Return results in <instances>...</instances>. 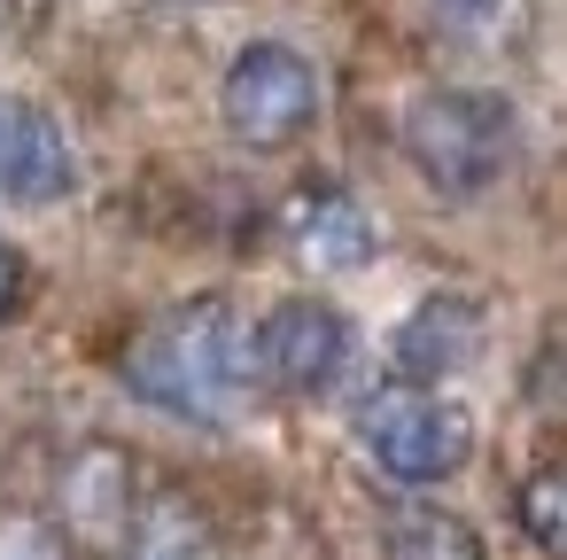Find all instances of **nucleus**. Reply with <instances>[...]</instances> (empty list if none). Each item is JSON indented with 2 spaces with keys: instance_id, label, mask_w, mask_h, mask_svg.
I'll return each instance as SVG.
<instances>
[{
  "instance_id": "nucleus-14",
  "label": "nucleus",
  "mask_w": 567,
  "mask_h": 560,
  "mask_svg": "<svg viewBox=\"0 0 567 560\" xmlns=\"http://www.w3.org/2000/svg\"><path fill=\"white\" fill-rule=\"evenodd\" d=\"M24 288H32V273H24L17 242H0V327H9V319L24 312Z\"/></svg>"
},
{
  "instance_id": "nucleus-3",
  "label": "nucleus",
  "mask_w": 567,
  "mask_h": 560,
  "mask_svg": "<svg viewBox=\"0 0 567 560\" xmlns=\"http://www.w3.org/2000/svg\"><path fill=\"white\" fill-rule=\"evenodd\" d=\"M358 451L404 482V490H427V482H451L466 459H474V420L458 397L443 389H420V381H389L358 405Z\"/></svg>"
},
{
  "instance_id": "nucleus-5",
  "label": "nucleus",
  "mask_w": 567,
  "mask_h": 560,
  "mask_svg": "<svg viewBox=\"0 0 567 560\" xmlns=\"http://www.w3.org/2000/svg\"><path fill=\"white\" fill-rule=\"evenodd\" d=\"M249 350H257V389L319 397L350 366V319L319 296H280L272 312L249 319Z\"/></svg>"
},
{
  "instance_id": "nucleus-8",
  "label": "nucleus",
  "mask_w": 567,
  "mask_h": 560,
  "mask_svg": "<svg viewBox=\"0 0 567 560\" xmlns=\"http://www.w3.org/2000/svg\"><path fill=\"white\" fill-rule=\"evenodd\" d=\"M474 335H482V312H474L466 296H427V304L396 327V381L435 389V381L474 350Z\"/></svg>"
},
{
  "instance_id": "nucleus-1",
  "label": "nucleus",
  "mask_w": 567,
  "mask_h": 560,
  "mask_svg": "<svg viewBox=\"0 0 567 560\" xmlns=\"http://www.w3.org/2000/svg\"><path fill=\"white\" fill-rule=\"evenodd\" d=\"M117 381L172 420H203V428L234 420L257 397L249 312L226 296H187V304L148 312L117 350Z\"/></svg>"
},
{
  "instance_id": "nucleus-12",
  "label": "nucleus",
  "mask_w": 567,
  "mask_h": 560,
  "mask_svg": "<svg viewBox=\"0 0 567 560\" xmlns=\"http://www.w3.org/2000/svg\"><path fill=\"white\" fill-rule=\"evenodd\" d=\"M0 560H71V537L40 506H0Z\"/></svg>"
},
{
  "instance_id": "nucleus-2",
  "label": "nucleus",
  "mask_w": 567,
  "mask_h": 560,
  "mask_svg": "<svg viewBox=\"0 0 567 560\" xmlns=\"http://www.w3.org/2000/svg\"><path fill=\"white\" fill-rule=\"evenodd\" d=\"M396 141H404V164L427 180V195L474 203L513 172L520 118L497 86H427V94H412Z\"/></svg>"
},
{
  "instance_id": "nucleus-6",
  "label": "nucleus",
  "mask_w": 567,
  "mask_h": 560,
  "mask_svg": "<svg viewBox=\"0 0 567 560\" xmlns=\"http://www.w3.org/2000/svg\"><path fill=\"white\" fill-rule=\"evenodd\" d=\"M71 195H79V149H71V133L40 102L0 86V203L55 211Z\"/></svg>"
},
{
  "instance_id": "nucleus-4",
  "label": "nucleus",
  "mask_w": 567,
  "mask_h": 560,
  "mask_svg": "<svg viewBox=\"0 0 567 560\" xmlns=\"http://www.w3.org/2000/svg\"><path fill=\"white\" fill-rule=\"evenodd\" d=\"M327 110V79L296 40H249L234 48L226 79H218V118L241 149H296Z\"/></svg>"
},
{
  "instance_id": "nucleus-11",
  "label": "nucleus",
  "mask_w": 567,
  "mask_h": 560,
  "mask_svg": "<svg viewBox=\"0 0 567 560\" xmlns=\"http://www.w3.org/2000/svg\"><path fill=\"white\" fill-rule=\"evenodd\" d=\"M389 552H396V560H482L474 529L451 521V513H427V506L389 521Z\"/></svg>"
},
{
  "instance_id": "nucleus-13",
  "label": "nucleus",
  "mask_w": 567,
  "mask_h": 560,
  "mask_svg": "<svg viewBox=\"0 0 567 560\" xmlns=\"http://www.w3.org/2000/svg\"><path fill=\"white\" fill-rule=\"evenodd\" d=\"M513 9H520V0H435V17L458 24V32H497Z\"/></svg>"
},
{
  "instance_id": "nucleus-10",
  "label": "nucleus",
  "mask_w": 567,
  "mask_h": 560,
  "mask_svg": "<svg viewBox=\"0 0 567 560\" xmlns=\"http://www.w3.org/2000/svg\"><path fill=\"white\" fill-rule=\"evenodd\" d=\"M513 521L528 529V544H544V552L567 560V459L536 467V475L513 490Z\"/></svg>"
},
{
  "instance_id": "nucleus-9",
  "label": "nucleus",
  "mask_w": 567,
  "mask_h": 560,
  "mask_svg": "<svg viewBox=\"0 0 567 560\" xmlns=\"http://www.w3.org/2000/svg\"><path fill=\"white\" fill-rule=\"evenodd\" d=\"M125 560H218V537H210V521L179 490H156V498H141V521L125 537Z\"/></svg>"
},
{
  "instance_id": "nucleus-7",
  "label": "nucleus",
  "mask_w": 567,
  "mask_h": 560,
  "mask_svg": "<svg viewBox=\"0 0 567 560\" xmlns=\"http://www.w3.org/2000/svg\"><path fill=\"white\" fill-rule=\"evenodd\" d=\"M272 226H280L288 257L311 265V273H358V265L381 257V226H373V211H365L350 187H334V180H303V187H288Z\"/></svg>"
}]
</instances>
